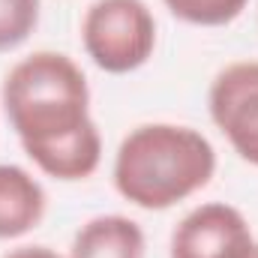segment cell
I'll list each match as a JSON object with an SVG mask.
<instances>
[{
  "label": "cell",
  "mask_w": 258,
  "mask_h": 258,
  "mask_svg": "<svg viewBox=\"0 0 258 258\" xmlns=\"http://www.w3.org/2000/svg\"><path fill=\"white\" fill-rule=\"evenodd\" d=\"M0 96L39 171L57 180H84L99 168L102 138L90 117V87L72 57L33 51L6 72Z\"/></svg>",
  "instance_id": "obj_1"
},
{
  "label": "cell",
  "mask_w": 258,
  "mask_h": 258,
  "mask_svg": "<svg viewBox=\"0 0 258 258\" xmlns=\"http://www.w3.org/2000/svg\"><path fill=\"white\" fill-rule=\"evenodd\" d=\"M216 171L213 144L192 126L144 123L117 147L114 186L141 210H168L210 183Z\"/></svg>",
  "instance_id": "obj_2"
},
{
  "label": "cell",
  "mask_w": 258,
  "mask_h": 258,
  "mask_svg": "<svg viewBox=\"0 0 258 258\" xmlns=\"http://www.w3.org/2000/svg\"><path fill=\"white\" fill-rule=\"evenodd\" d=\"M81 42L102 72L126 75L150 60L156 18L144 0H93L81 21Z\"/></svg>",
  "instance_id": "obj_3"
},
{
  "label": "cell",
  "mask_w": 258,
  "mask_h": 258,
  "mask_svg": "<svg viewBox=\"0 0 258 258\" xmlns=\"http://www.w3.org/2000/svg\"><path fill=\"white\" fill-rule=\"evenodd\" d=\"M207 105L210 120L228 138L234 153L258 165V60H237L219 69Z\"/></svg>",
  "instance_id": "obj_4"
},
{
  "label": "cell",
  "mask_w": 258,
  "mask_h": 258,
  "mask_svg": "<svg viewBox=\"0 0 258 258\" xmlns=\"http://www.w3.org/2000/svg\"><path fill=\"white\" fill-rule=\"evenodd\" d=\"M252 228L246 216L225 204L207 201L189 210L171 231V258H249L255 249Z\"/></svg>",
  "instance_id": "obj_5"
},
{
  "label": "cell",
  "mask_w": 258,
  "mask_h": 258,
  "mask_svg": "<svg viewBox=\"0 0 258 258\" xmlns=\"http://www.w3.org/2000/svg\"><path fill=\"white\" fill-rule=\"evenodd\" d=\"M45 216V189L21 165L0 162V240L33 231Z\"/></svg>",
  "instance_id": "obj_6"
},
{
  "label": "cell",
  "mask_w": 258,
  "mask_h": 258,
  "mask_svg": "<svg viewBox=\"0 0 258 258\" xmlns=\"http://www.w3.org/2000/svg\"><path fill=\"white\" fill-rule=\"evenodd\" d=\"M69 258H144V231L120 213L93 216L75 231Z\"/></svg>",
  "instance_id": "obj_7"
},
{
  "label": "cell",
  "mask_w": 258,
  "mask_h": 258,
  "mask_svg": "<svg viewBox=\"0 0 258 258\" xmlns=\"http://www.w3.org/2000/svg\"><path fill=\"white\" fill-rule=\"evenodd\" d=\"M168 6V12L186 24L198 27H225L234 18H240V12L246 9L249 0H162Z\"/></svg>",
  "instance_id": "obj_8"
},
{
  "label": "cell",
  "mask_w": 258,
  "mask_h": 258,
  "mask_svg": "<svg viewBox=\"0 0 258 258\" xmlns=\"http://www.w3.org/2000/svg\"><path fill=\"white\" fill-rule=\"evenodd\" d=\"M39 24V0H0V51H12Z\"/></svg>",
  "instance_id": "obj_9"
},
{
  "label": "cell",
  "mask_w": 258,
  "mask_h": 258,
  "mask_svg": "<svg viewBox=\"0 0 258 258\" xmlns=\"http://www.w3.org/2000/svg\"><path fill=\"white\" fill-rule=\"evenodd\" d=\"M3 258H63V255H57L48 246H18V249H9Z\"/></svg>",
  "instance_id": "obj_10"
},
{
  "label": "cell",
  "mask_w": 258,
  "mask_h": 258,
  "mask_svg": "<svg viewBox=\"0 0 258 258\" xmlns=\"http://www.w3.org/2000/svg\"><path fill=\"white\" fill-rule=\"evenodd\" d=\"M249 258H258V243H255V249H252V255H249Z\"/></svg>",
  "instance_id": "obj_11"
}]
</instances>
